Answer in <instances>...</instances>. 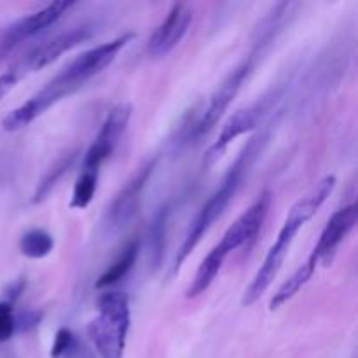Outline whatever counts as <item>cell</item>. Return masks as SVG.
Instances as JSON below:
<instances>
[{
    "instance_id": "2e32d148",
    "label": "cell",
    "mask_w": 358,
    "mask_h": 358,
    "mask_svg": "<svg viewBox=\"0 0 358 358\" xmlns=\"http://www.w3.org/2000/svg\"><path fill=\"white\" fill-rule=\"evenodd\" d=\"M136 255H138V241L133 240L122 248L119 257L115 259L107 269H105L103 275L96 280L94 287H96V289H107V287L114 285V283H117L119 280L124 278V276L129 273V269L135 266Z\"/></svg>"
},
{
    "instance_id": "52a82bcc",
    "label": "cell",
    "mask_w": 358,
    "mask_h": 358,
    "mask_svg": "<svg viewBox=\"0 0 358 358\" xmlns=\"http://www.w3.org/2000/svg\"><path fill=\"white\" fill-rule=\"evenodd\" d=\"M72 93L73 91L55 76L41 91H38V93H35L34 96L28 98L23 105H20V107H16L14 110H10L9 114L2 119L3 131H20L24 126H28L30 122H34L35 119L41 117L48 108H51L52 105H56L59 100H63V98L69 96V94Z\"/></svg>"
},
{
    "instance_id": "d6986e66",
    "label": "cell",
    "mask_w": 358,
    "mask_h": 358,
    "mask_svg": "<svg viewBox=\"0 0 358 358\" xmlns=\"http://www.w3.org/2000/svg\"><path fill=\"white\" fill-rule=\"evenodd\" d=\"M55 248V240L44 229H30L21 236L20 250L28 259H44Z\"/></svg>"
},
{
    "instance_id": "3957f363",
    "label": "cell",
    "mask_w": 358,
    "mask_h": 358,
    "mask_svg": "<svg viewBox=\"0 0 358 358\" xmlns=\"http://www.w3.org/2000/svg\"><path fill=\"white\" fill-rule=\"evenodd\" d=\"M98 315L87 324V336L101 358H122L129 331V299L119 290L98 297Z\"/></svg>"
},
{
    "instance_id": "5b68a950",
    "label": "cell",
    "mask_w": 358,
    "mask_h": 358,
    "mask_svg": "<svg viewBox=\"0 0 358 358\" xmlns=\"http://www.w3.org/2000/svg\"><path fill=\"white\" fill-rule=\"evenodd\" d=\"M252 69H254V58L250 56V58L243 59L240 65H236L229 73H227L226 79H224L222 83L219 84V87L213 91L208 107L203 112L201 119H199L194 124V128H192L191 133L194 138H201L203 135H206V133L219 122V119L222 117L224 112L229 108V105L233 103L236 94L240 93L243 83L252 73Z\"/></svg>"
},
{
    "instance_id": "ac0fdd59",
    "label": "cell",
    "mask_w": 358,
    "mask_h": 358,
    "mask_svg": "<svg viewBox=\"0 0 358 358\" xmlns=\"http://www.w3.org/2000/svg\"><path fill=\"white\" fill-rule=\"evenodd\" d=\"M73 159H76V150H66V152H63L62 156L56 157L55 163L48 168L44 177H42L41 182H38L37 189H35L34 192V198H31V203L44 201V199L51 194V191L59 182L62 175L66 173V170L72 166Z\"/></svg>"
},
{
    "instance_id": "cb8c5ba5",
    "label": "cell",
    "mask_w": 358,
    "mask_h": 358,
    "mask_svg": "<svg viewBox=\"0 0 358 358\" xmlns=\"http://www.w3.org/2000/svg\"><path fill=\"white\" fill-rule=\"evenodd\" d=\"M76 348V338H73V332L70 329L63 327L56 332L55 343H52L51 348V357L52 358H63L73 352Z\"/></svg>"
},
{
    "instance_id": "44dd1931",
    "label": "cell",
    "mask_w": 358,
    "mask_h": 358,
    "mask_svg": "<svg viewBox=\"0 0 358 358\" xmlns=\"http://www.w3.org/2000/svg\"><path fill=\"white\" fill-rule=\"evenodd\" d=\"M166 224H168V208L159 210V213L154 219L152 227H150L149 236V247H150V257H152L154 268H157L161 262V257L164 254V236H166Z\"/></svg>"
},
{
    "instance_id": "30bf717a",
    "label": "cell",
    "mask_w": 358,
    "mask_h": 358,
    "mask_svg": "<svg viewBox=\"0 0 358 358\" xmlns=\"http://www.w3.org/2000/svg\"><path fill=\"white\" fill-rule=\"evenodd\" d=\"M357 215L358 210L355 203H352L348 206H343L338 212H334V215L325 224L324 231H322L315 248L311 250L308 261H311L313 264L322 262L324 266H329V262H332V259H334L339 245L346 240V236L355 227Z\"/></svg>"
},
{
    "instance_id": "ba28073f",
    "label": "cell",
    "mask_w": 358,
    "mask_h": 358,
    "mask_svg": "<svg viewBox=\"0 0 358 358\" xmlns=\"http://www.w3.org/2000/svg\"><path fill=\"white\" fill-rule=\"evenodd\" d=\"M73 6H76L73 2H63V0H59V2L48 3L42 9L14 21L10 27H7L6 34H3L2 41H0V55H6V52H9L10 49H14L23 41L34 37L35 34L55 24Z\"/></svg>"
},
{
    "instance_id": "603a6c76",
    "label": "cell",
    "mask_w": 358,
    "mask_h": 358,
    "mask_svg": "<svg viewBox=\"0 0 358 358\" xmlns=\"http://www.w3.org/2000/svg\"><path fill=\"white\" fill-rule=\"evenodd\" d=\"M16 332V315L9 301L0 303V343H6Z\"/></svg>"
},
{
    "instance_id": "4fadbf2b",
    "label": "cell",
    "mask_w": 358,
    "mask_h": 358,
    "mask_svg": "<svg viewBox=\"0 0 358 358\" xmlns=\"http://www.w3.org/2000/svg\"><path fill=\"white\" fill-rule=\"evenodd\" d=\"M262 110H264V103L257 101V103L250 105V107H245L241 110L234 112L233 115L229 117V121L224 124L222 131H220L219 138L210 145V149L206 150L205 154V163L212 164L226 152L227 145H229L233 140H236L238 136L245 135L247 131L255 128V124L261 119Z\"/></svg>"
},
{
    "instance_id": "5bb4252c",
    "label": "cell",
    "mask_w": 358,
    "mask_h": 358,
    "mask_svg": "<svg viewBox=\"0 0 358 358\" xmlns=\"http://www.w3.org/2000/svg\"><path fill=\"white\" fill-rule=\"evenodd\" d=\"M90 37H91V27L83 24V27L72 28V30L51 38L49 42H44V44L37 45V48L31 49L30 52L24 55L28 59L30 72H37V70L45 69L48 65L55 63L59 56L69 52L70 49H73L76 45L83 44V42Z\"/></svg>"
},
{
    "instance_id": "7402d4cb",
    "label": "cell",
    "mask_w": 358,
    "mask_h": 358,
    "mask_svg": "<svg viewBox=\"0 0 358 358\" xmlns=\"http://www.w3.org/2000/svg\"><path fill=\"white\" fill-rule=\"evenodd\" d=\"M28 73H31V72H30V66H28L27 56H23L21 59H17V62L14 63L10 69H7L6 72L0 76V101H2L3 98H6L7 94H9L10 91L17 86V83H20L21 79H24Z\"/></svg>"
},
{
    "instance_id": "7c38bea8",
    "label": "cell",
    "mask_w": 358,
    "mask_h": 358,
    "mask_svg": "<svg viewBox=\"0 0 358 358\" xmlns=\"http://www.w3.org/2000/svg\"><path fill=\"white\" fill-rule=\"evenodd\" d=\"M154 168H156V161H147V163L143 164V166H140V170L126 182L124 187L115 194L114 201H112L107 213L108 226L122 227L133 219V215H135L136 210H138L143 189H145Z\"/></svg>"
},
{
    "instance_id": "8992f818",
    "label": "cell",
    "mask_w": 358,
    "mask_h": 358,
    "mask_svg": "<svg viewBox=\"0 0 358 358\" xmlns=\"http://www.w3.org/2000/svg\"><path fill=\"white\" fill-rule=\"evenodd\" d=\"M131 105L129 103H119L108 112L107 119L101 124L100 131H98L96 138L91 143L87 149L86 156H84V170L98 171L100 164L105 159H108L112 152H114L115 145L121 140L122 133L128 128V122L131 119Z\"/></svg>"
},
{
    "instance_id": "6da1fadb",
    "label": "cell",
    "mask_w": 358,
    "mask_h": 358,
    "mask_svg": "<svg viewBox=\"0 0 358 358\" xmlns=\"http://www.w3.org/2000/svg\"><path fill=\"white\" fill-rule=\"evenodd\" d=\"M334 185L336 177L334 175H327L289 210L282 224V229L278 233V238H276V241L268 250V255H266L259 271L255 273L250 285L245 289L243 299H241L243 306H252L254 303H257L262 294L271 287L276 275L282 269L283 262H285L287 255H289L290 247H292L297 233L306 226V222H310L317 215L318 210L322 208V205L327 201L331 192L334 191Z\"/></svg>"
},
{
    "instance_id": "8fae6325",
    "label": "cell",
    "mask_w": 358,
    "mask_h": 358,
    "mask_svg": "<svg viewBox=\"0 0 358 358\" xmlns=\"http://www.w3.org/2000/svg\"><path fill=\"white\" fill-rule=\"evenodd\" d=\"M192 23V7L189 3H173L168 10L166 17L159 23V27L154 30L152 37H150L149 49L150 55L154 58H161L166 56L168 52L173 51L182 38L187 34L189 27Z\"/></svg>"
},
{
    "instance_id": "7a4b0ae2",
    "label": "cell",
    "mask_w": 358,
    "mask_h": 358,
    "mask_svg": "<svg viewBox=\"0 0 358 358\" xmlns=\"http://www.w3.org/2000/svg\"><path fill=\"white\" fill-rule=\"evenodd\" d=\"M262 140H264V135H257L254 136V138H250V142L243 147L240 156L236 157V161H234V163L231 164L229 170H227L226 177L222 178V184H220L219 189L210 196L208 201L201 206L198 215L194 217L187 234H185L184 241H182L180 250H178L177 257H175V271L180 269V266L184 264L185 259H187L189 255L192 254V250L198 247L201 238L208 233L210 227L217 222V219L222 215L224 210L227 208V205L233 201L238 189H240L241 182H243L245 175H247L248 168L252 166V163H254V159L257 157V154L261 152Z\"/></svg>"
},
{
    "instance_id": "e0dca14e",
    "label": "cell",
    "mask_w": 358,
    "mask_h": 358,
    "mask_svg": "<svg viewBox=\"0 0 358 358\" xmlns=\"http://www.w3.org/2000/svg\"><path fill=\"white\" fill-rule=\"evenodd\" d=\"M315 271H317V264H313L311 261H306L303 266H299V268L294 271V275L290 276L289 280H285V282L282 283V287L276 290L271 303H269V310L271 311L278 310V308H282L283 304L289 303L292 297H296V294L299 292L308 282H310L311 276L315 275Z\"/></svg>"
},
{
    "instance_id": "277c9868",
    "label": "cell",
    "mask_w": 358,
    "mask_h": 358,
    "mask_svg": "<svg viewBox=\"0 0 358 358\" xmlns=\"http://www.w3.org/2000/svg\"><path fill=\"white\" fill-rule=\"evenodd\" d=\"M135 38L133 34L121 35V37H115L112 41L103 42L100 45H94V48L87 49V51L80 52L76 59L69 63L62 72L58 73V79L63 84L70 87L72 91H77L84 83L91 79V77L98 76L100 72H103L108 65L115 59V56L119 55V51L128 45V42H131Z\"/></svg>"
},
{
    "instance_id": "ffe728a7",
    "label": "cell",
    "mask_w": 358,
    "mask_h": 358,
    "mask_svg": "<svg viewBox=\"0 0 358 358\" xmlns=\"http://www.w3.org/2000/svg\"><path fill=\"white\" fill-rule=\"evenodd\" d=\"M98 185V171L84 170L83 175L77 178L76 185H73L72 198H70V208L73 210H84L94 198Z\"/></svg>"
},
{
    "instance_id": "9a60e30c",
    "label": "cell",
    "mask_w": 358,
    "mask_h": 358,
    "mask_svg": "<svg viewBox=\"0 0 358 358\" xmlns=\"http://www.w3.org/2000/svg\"><path fill=\"white\" fill-rule=\"evenodd\" d=\"M226 259L227 255L224 254V252H220L219 248L213 247L212 250L208 252V255L203 259L201 264H199L198 271H196L194 278H192L185 296H187L189 299H196V297H199L201 294H205L206 290L210 289V285L213 283V280L217 278L220 269H222V264L226 262Z\"/></svg>"
},
{
    "instance_id": "9c48e42d",
    "label": "cell",
    "mask_w": 358,
    "mask_h": 358,
    "mask_svg": "<svg viewBox=\"0 0 358 358\" xmlns=\"http://www.w3.org/2000/svg\"><path fill=\"white\" fill-rule=\"evenodd\" d=\"M269 205H271V194L269 192H262L257 198V201L250 208L245 210L233 226L227 227L220 243L215 245V247L226 255H229L231 252L238 250V248L245 247L250 241H254L259 231H261L262 224H264L266 217H268Z\"/></svg>"
}]
</instances>
